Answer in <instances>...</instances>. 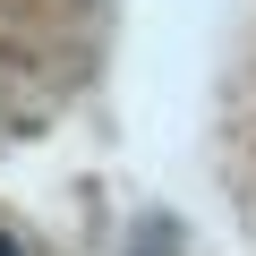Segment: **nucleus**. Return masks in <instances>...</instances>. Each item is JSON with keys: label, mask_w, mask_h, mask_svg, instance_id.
Wrapping results in <instances>:
<instances>
[{"label": "nucleus", "mask_w": 256, "mask_h": 256, "mask_svg": "<svg viewBox=\"0 0 256 256\" xmlns=\"http://www.w3.org/2000/svg\"><path fill=\"white\" fill-rule=\"evenodd\" d=\"M0 256H18V248H9V239H0Z\"/></svg>", "instance_id": "nucleus-1"}]
</instances>
